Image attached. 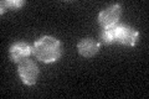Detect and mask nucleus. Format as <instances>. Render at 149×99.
Masks as SVG:
<instances>
[{"label":"nucleus","mask_w":149,"mask_h":99,"mask_svg":"<svg viewBox=\"0 0 149 99\" xmlns=\"http://www.w3.org/2000/svg\"><path fill=\"white\" fill-rule=\"evenodd\" d=\"M32 51H34V55L36 56L37 60L46 63H50L60 58L62 50H61V44L58 42V40L50 36H45L35 42Z\"/></svg>","instance_id":"1"},{"label":"nucleus","mask_w":149,"mask_h":99,"mask_svg":"<svg viewBox=\"0 0 149 99\" xmlns=\"http://www.w3.org/2000/svg\"><path fill=\"white\" fill-rule=\"evenodd\" d=\"M19 74L22 79V82L27 86H32L37 81V76H39V69L37 66L30 60H25L19 64Z\"/></svg>","instance_id":"2"},{"label":"nucleus","mask_w":149,"mask_h":99,"mask_svg":"<svg viewBox=\"0 0 149 99\" xmlns=\"http://www.w3.org/2000/svg\"><path fill=\"white\" fill-rule=\"evenodd\" d=\"M120 5H112L109 8H107L106 10H103L100 14V24L102 26L107 29V27H112L114 26V24L118 21V19L120 16Z\"/></svg>","instance_id":"3"},{"label":"nucleus","mask_w":149,"mask_h":99,"mask_svg":"<svg viewBox=\"0 0 149 99\" xmlns=\"http://www.w3.org/2000/svg\"><path fill=\"white\" fill-rule=\"evenodd\" d=\"M116 40L127 46H134L138 40V32L125 26L116 27Z\"/></svg>","instance_id":"4"},{"label":"nucleus","mask_w":149,"mask_h":99,"mask_svg":"<svg viewBox=\"0 0 149 99\" xmlns=\"http://www.w3.org/2000/svg\"><path fill=\"white\" fill-rule=\"evenodd\" d=\"M30 46L25 42H17L10 47V58L14 62H20L30 55Z\"/></svg>","instance_id":"5"},{"label":"nucleus","mask_w":149,"mask_h":99,"mask_svg":"<svg viewBox=\"0 0 149 99\" xmlns=\"http://www.w3.org/2000/svg\"><path fill=\"white\" fill-rule=\"evenodd\" d=\"M77 50L81 56L83 57H92L95 56L100 50V45L92 39H85L82 40L77 46Z\"/></svg>","instance_id":"6"},{"label":"nucleus","mask_w":149,"mask_h":99,"mask_svg":"<svg viewBox=\"0 0 149 99\" xmlns=\"http://www.w3.org/2000/svg\"><path fill=\"white\" fill-rule=\"evenodd\" d=\"M102 39H103L104 44H111L116 40V27L112 26V27H107L104 29L103 34H102Z\"/></svg>","instance_id":"7"},{"label":"nucleus","mask_w":149,"mask_h":99,"mask_svg":"<svg viewBox=\"0 0 149 99\" xmlns=\"http://www.w3.org/2000/svg\"><path fill=\"white\" fill-rule=\"evenodd\" d=\"M24 5L22 1H3L1 3V12L5 11V9L9 8V9H13V10H16L17 8H20Z\"/></svg>","instance_id":"8"}]
</instances>
